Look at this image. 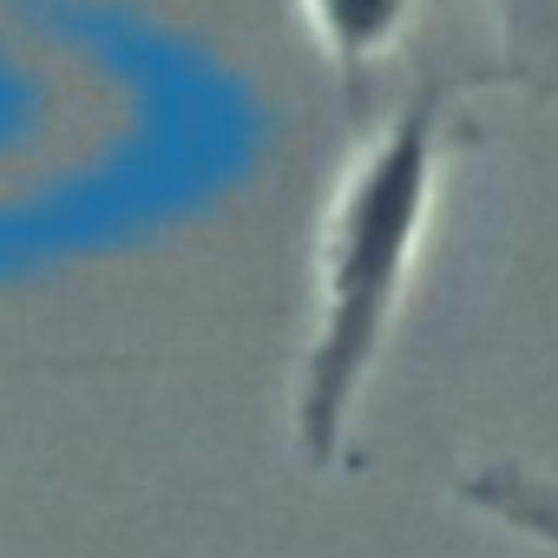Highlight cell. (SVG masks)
I'll return each mask as SVG.
<instances>
[{
  "instance_id": "cell-2",
  "label": "cell",
  "mask_w": 558,
  "mask_h": 558,
  "mask_svg": "<svg viewBox=\"0 0 558 558\" xmlns=\"http://www.w3.org/2000/svg\"><path fill=\"white\" fill-rule=\"evenodd\" d=\"M414 8H421V0H296L310 40H316L336 66H349V73L388 60V53L408 40Z\"/></svg>"
},
{
  "instance_id": "cell-1",
  "label": "cell",
  "mask_w": 558,
  "mask_h": 558,
  "mask_svg": "<svg viewBox=\"0 0 558 558\" xmlns=\"http://www.w3.org/2000/svg\"><path fill=\"white\" fill-rule=\"evenodd\" d=\"M447 171V119L434 99L401 106L342 165L310 263V336L296 368V440L310 460H336L362 388L375 381L414 269L434 236Z\"/></svg>"
}]
</instances>
